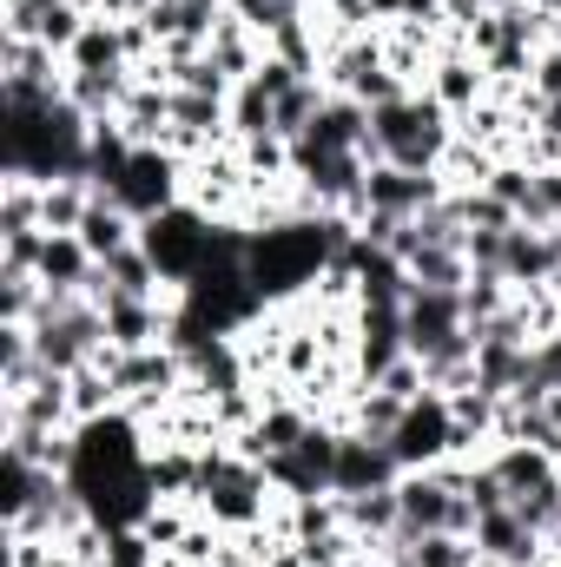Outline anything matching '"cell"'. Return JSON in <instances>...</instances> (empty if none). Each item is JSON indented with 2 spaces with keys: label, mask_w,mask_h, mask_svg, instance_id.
Instances as JSON below:
<instances>
[{
  "label": "cell",
  "mask_w": 561,
  "mask_h": 567,
  "mask_svg": "<svg viewBox=\"0 0 561 567\" xmlns=\"http://www.w3.org/2000/svg\"><path fill=\"white\" fill-rule=\"evenodd\" d=\"M212 238H218V218L198 212L192 198H178L172 212H159V218L140 225V251L159 265V278L172 284V297L212 265Z\"/></svg>",
  "instance_id": "cell-1"
},
{
  "label": "cell",
  "mask_w": 561,
  "mask_h": 567,
  "mask_svg": "<svg viewBox=\"0 0 561 567\" xmlns=\"http://www.w3.org/2000/svg\"><path fill=\"white\" fill-rule=\"evenodd\" d=\"M384 442H390V455H397L404 475L410 468H442V462L462 455V429H456V410H449L442 390H422L417 403L404 410V423L390 429Z\"/></svg>",
  "instance_id": "cell-2"
},
{
  "label": "cell",
  "mask_w": 561,
  "mask_h": 567,
  "mask_svg": "<svg viewBox=\"0 0 561 567\" xmlns=\"http://www.w3.org/2000/svg\"><path fill=\"white\" fill-rule=\"evenodd\" d=\"M106 198L126 205L140 225L159 218V212H172V205L185 198V152H172V145H140V152L126 158V172L113 178Z\"/></svg>",
  "instance_id": "cell-3"
},
{
  "label": "cell",
  "mask_w": 561,
  "mask_h": 567,
  "mask_svg": "<svg viewBox=\"0 0 561 567\" xmlns=\"http://www.w3.org/2000/svg\"><path fill=\"white\" fill-rule=\"evenodd\" d=\"M436 198H449V178H442V172H404V165H370V178H364V192H357V205H350L344 218H350V225H357L364 212L417 218V212H429Z\"/></svg>",
  "instance_id": "cell-4"
},
{
  "label": "cell",
  "mask_w": 561,
  "mask_h": 567,
  "mask_svg": "<svg viewBox=\"0 0 561 567\" xmlns=\"http://www.w3.org/2000/svg\"><path fill=\"white\" fill-rule=\"evenodd\" d=\"M357 317V343H350V363H357V383H377L390 363L410 357V330H404V303H350Z\"/></svg>",
  "instance_id": "cell-5"
},
{
  "label": "cell",
  "mask_w": 561,
  "mask_h": 567,
  "mask_svg": "<svg viewBox=\"0 0 561 567\" xmlns=\"http://www.w3.org/2000/svg\"><path fill=\"white\" fill-rule=\"evenodd\" d=\"M456 502H462V495L449 488V475H442V468H410V475H397V508H404V528H397V542H390V548H410L417 535L449 528Z\"/></svg>",
  "instance_id": "cell-6"
},
{
  "label": "cell",
  "mask_w": 561,
  "mask_h": 567,
  "mask_svg": "<svg viewBox=\"0 0 561 567\" xmlns=\"http://www.w3.org/2000/svg\"><path fill=\"white\" fill-rule=\"evenodd\" d=\"M404 330H410V357L449 350V343L469 330L462 290H422V284H410V297H404Z\"/></svg>",
  "instance_id": "cell-7"
},
{
  "label": "cell",
  "mask_w": 561,
  "mask_h": 567,
  "mask_svg": "<svg viewBox=\"0 0 561 567\" xmlns=\"http://www.w3.org/2000/svg\"><path fill=\"white\" fill-rule=\"evenodd\" d=\"M93 303H100V323H106V350H152V343L172 337V297L159 303V297H113V290H100Z\"/></svg>",
  "instance_id": "cell-8"
},
{
  "label": "cell",
  "mask_w": 561,
  "mask_h": 567,
  "mask_svg": "<svg viewBox=\"0 0 561 567\" xmlns=\"http://www.w3.org/2000/svg\"><path fill=\"white\" fill-rule=\"evenodd\" d=\"M422 93L462 126V120L489 100V73H482V60H476L469 47H436V66H429V80H422Z\"/></svg>",
  "instance_id": "cell-9"
},
{
  "label": "cell",
  "mask_w": 561,
  "mask_h": 567,
  "mask_svg": "<svg viewBox=\"0 0 561 567\" xmlns=\"http://www.w3.org/2000/svg\"><path fill=\"white\" fill-rule=\"evenodd\" d=\"M397 455L384 435H364V429H344L337 442V468H330V495H370V488H397Z\"/></svg>",
  "instance_id": "cell-10"
},
{
  "label": "cell",
  "mask_w": 561,
  "mask_h": 567,
  "mask_svg": "<svg viewBox=\"0 0 561 567\" xmlns=\"http://www.w3.org/2000/svg\"><path fill=\"white\" fill-rule=\"evenodd\" d=\"M0 13H7V27H0L7 40H40V47H53L60 60L73 53V40H80L86 20H93L80 0H27V7H0Z\"/></svg>",
  "instance_id": "cell-11"
},
{
  "label": "cell",
  "mask_w": 561,
  "mask_h": 567,
  "mask_svg": "<svg viewBox=\"0 0 561 567\" xmlns=\"http://www.w3.org/2000/svg\"><path fill=\"white\" fill-rule=\"evenodd\" d=\"M476 555L482 567H536L549 561V535H536L522 515H516V502L509 508H496V515H476Z\"/></svg>",
  "instance_id": "cell-12"
},
{
  "label": "cell",
  "mask_w": 561,
  "mask_h": 567,
  "mask_svg": "<svg viewBox=\"0 0 561 567\" xmlns=\"http://www.w3.org/2000/svg\"><path fill=\"white\" fill-rule=\"evenodd\" d=\"M555 265H561V238L549 225H516L509 245H502V278L516 290H536V284H555Z\"/></svg>",
  "instance_id": "cell-13"
},
{
  "label": "cell",
  "mask_w": 561,
  "mask_h": 567,
  "mask_svg": "<svg viewBox=\"0 0 561 567\" xmlns=\"http://www.w3.org/2000/svg\"><path fill=\"white\" fill-rule=\"evenodd\" d=\"M100 278V258L80 245V231H47V251H40V284L60 290V297H86Z\"/></svg>",
  "instance_id": "cell-14"
},
{
  "label": "cell",
  "mask_w": 561,
  "mask_h": 567,
  "mask_svg": "<svg viewBox=\"0 0 561 567\" xmlns=\"http://www.w3.org/2000/svg\"><path fill=\"white\" fill-rule=\"evenodd\" d=\"M205 53H212V66L238 86V80H252V73L265 66V33H258V27H245L238 13H225V20H218V33L205 40Z\"/></svg>",
  "instance_id": "cell-15"
},
{
  "label": "cell",
  "mask_w": 561,
  "mask_h": 567,
  "mask_svg": "<svg viewBox=\"0 0 561 567\" xmlns=\"http://www.w3.org/2000/svg\"><path fill=\"white\" fill-rule=\"evenodd\" d=\"M80 245L106 265L113 251H126V245H140V218L126 212V205H113L106 192H93V205H86V218H80Z\"/></svg>",
  "instance_id": "cell-16"
},
{
  "label": "cell",
  "mask_w": 561,
  "mask_h": 567,
  "mask_svg": "<svg viewBox=\"0 0 561 567\" xmlns=\"http://www.w3.org/2000/svg\"><path fill=\"white\" fill-rule=\"evenodd\" d=\"M100 290H113V297H159V303H165V290H172V284L159 278V265L145 258L140 245H126V251H113V258L100 265V278H93L86 297H100Z\"/></svg>",
  "instance_id": "cell-17"
},
{
  "label": "cell",
  "mask_w": 561,
  "mask_h": 567,
  "mask_svg": "<svg viewBox=\"0 0 561 567\" xmlns=\"http://www.w3.org/2000/svg\"><path fill=\"white\" fill-rule=\"evenodd\" d=\"M344 502V528L357 542H397L404 528V508H397V488H370V495H337Z\"/></svg>",
  "instance_id": "cell-18"
},
{
  "label": "cell",
  "mask_w": 561,
  "mask_h": 567,
  "mask_svg": "<svg viewBox=\"0 0 561 567\" xmlns=\"http://www.w3.org/2000/svg\"><path fill=\"white\" fill-rule=\"evenodd\" d=\"M489 462H496V475L509 482V495H522V488H536V482L561 475V455L536 449V442H496V449H489Z\"/></svg>",
  "instance_id": "cell-19"
},
{
  "label": "cell",
  "mask_w": 561,
  "mask_h": 567,
  "mask_svg": "<svg viewBox=\"0 0 561 567\" xmlns=\"http://www.w3.org/2000/svg\"><path fill=\"white\" fill-rule=\"evenodd\" d=\"M86 205H93V185H86V178H53V185H40V225H47V231H80Z\"/></svg>",
  "instance_id": "cell-20"
},
{
  "label": "cell",
  "mask_w": 561,
  "mask_h": 567,
  "mask_svg": "<svg viewBox=\"0 0 561 567\" xmlns=\"http://www.w3.org/2000/svg\"><path fill=\"white\" fill-rule=\"evenodd\" d=\"M272 106H278V100H272L258 80H238V86H232V106H225L232 145H238V140H258V133H278V126H272Z\"/></svg>",
  "instance_id": "cell-21"
},
{
  "label": "cell",
  "mask_w": 561,
  "mask_h": 567,
  "mask_svg": "<svg viewBox=\"0 0 561 567\" xmlns=\"http://www.w3.org/2000/svg\"><path fill=\"white\" fill-rule=\"evenodd\" d=\"M410 284H422V290H462L469 284V258L449 251V245H422V251H410Z\"/></svg>",
  "instance_id": "cell-22"
},
{
  "label": "cell",
  "mask_w": 561,
  "mask_h": 567,
  "mask_svg": "<svg viewBox=\"0 0 561 567\" xmlns=\"http://www.w3.org/2000/svg\"><path fill=\"white\" fill-rule=\"evenodd\" d=\"M324 100H330V86H324V80H297L278 106H272V126H278L284 140H297V133L317 120V106H324Z\"/></svg>",
  "instance_id": "cell-23"
},
{
  "label": "cell",
  "mask_w": 561,
  "mask_h": 567,
  "mask_svg": "<svg viewBox=\"0 0 561 567\" xmlns=\"http://www.w3.org/2000/svg\"><path fill=\"white\" fill-rule=\"evenodd\" d=\"M410 561H417V567H482V555H476V542H469V535L436 528V535H417V542H410Z\"/></svg>",
  "instance_id": "cell-24"
},
{
  "label": "cell",
  "mask_w": 561,
  "mask_h": 567,
  "mask_svg": "<svg viewBox=\"0 0 561 567\" xmlns=\"http://www.w3.org/2000/svg\"><path fill=\"white\" fill-rule=\"evenodd\" d=\"M516 515H522L536 535H549V542H555V535H561V475L536 482V488H522V495H516Z\"/></svg>",
  "instance_id": "cell-25"
},
{
  "label": "cell",
  "mask_w": 561,
  "mask_h": 567,
  "mask_svg": "<svg viewBox=\"0 0 561 567\" xmlns=\"http://www.w3.org/2000/svg\"><path fill=\"white\" fill-rule=\"evenodd\" d=\"M456 205H462V225H469V231H516V225H522L496 192H456Z\"/></svg>",
  "instance_id": "cell-26"
},
{
  "label": "cell",
  "mask_w": 561,
  "mask_h": 567,
  "mask_svg": "<svg viewBox=\"0 0 561 567\" xmlns=\"http://www.w3.org/2000/svg\"><path fill=\"white\" fill-rule=\"evenodd\" d=\"M100 567H165V555L145 542V528H113V535H106V555H100Z\"/></svg>",
  "instance_id": "cell-27"
},
{
  "label": "cell",
  "mask_w": 561,
  "mask_h": 567,
  "mask_svg": "<svg viewBox=\"0 0 561 567\" xmlns=\"http://www.w3.org/2000/svg\"><path fill=\"white\" fill-rule=\"evenodd\" d=\"M555 218H561V165H536V185H529L522 225H555Z\"/></svg>",
  "instance_id": "cell-28"
},
{
  "label": "cell",
  "mask_w": 561,
  "mask_h": 567,
  "mask_svg": "<svg viewBox=\"0 0 561 567\" xmlns=\"http://www.w3.org/2000/svg\"><path fill=\"white\" fill-rule=\"evenodd\" d=\"M377 390H390V396H404V403H417L422 390H429V377H422L417 357H404V363H390L384 377H377Z\"/></svg>",
  "instance_id": "cell-29"
},
{
  "label": "cell",
  "mask_w": 561,
  "mask_h": 567,
  "mask_svg": "<svg viewBox=\"0 0 561 567\" xmlns=\"http://www.w3.org/2000/svg\"><path fill=\"white\" fill-rule=\"evenodd\" d=\"M536 93H542V100H561V40H549V47L536 53Z\"/></svg>",
  "instance_id": "cell-30"
},
{
  "label": "cell",
  "mask_w": 561,
  "mask_h": 567,
  "mask_svg": "<svg viewBox=\"0 0 561 567\" xmlns=\"http://www.w3.org/2000/svg\"><path fill=\"white\" fill-rule=\"evenodd\" d=\"M258 567H310V561H304V548H297V542H284V548H272Z\"/></svg>",
  "instance_id": "cell-31"
},
{
  "label": "cell",
  "mask_w": 561,
  "mask_h": 567,
  "mask_svg": "<svg viewBox=\"0 0 561 567\" xmlns=\"http://www.w3.org/2000/svg\"><path fill=\"white\" fill-rule=\"evenodd\" d=\"M370 20H377V27H397V20H404V0H370Z\"/></svg>",
  "instance_id": "cell-32"
},
{
  "label": "cell",
  "mask_w": 561,
  "mask_h": 567,
  "mask_svg": "<svg viewBox=\"0 0 561 567\" xmlns=\"http://www.w3.org/2000/svg\"><path fill=\"white\" fill-rule=\"evenodd\" d=\"M549 290H561V265H555V284H549Z\"/></svg>",
  "instance_id": "cell-33"
},
{
  "label": "cell",
  "mask_w": 561,
  "mask_h": 567,
  "mask_svg": "<svg viewBox=\"0 0 561 567\" xmlns=\"http://www.w3.org/2000/svg\"><path fill=\"white\" fill-rule=\"evenodd\" d=\"M0 7H27V0H0Z\"/></svg>",
  "instance_id": "cell-34"
},
{
  "label": "cell",
  "mask_w": 561,
  "mask_h": 567,
  "mask_svg": "<svg viewBox=\"0 0 561 567\" xmlns=\"http://www.w3.org/2000/svg\"><path fill=\"white\" fill-rule=\"evenodd\" d=\"M516 7H542V0H516Z\"/></svg>",
  "instance_id": "cell-35"
},
{
  "label": "cell",
  "mask_w": 561,
  "mask_h": 567,
  "mask_svg": "<svg viewBox=\"0 0 561 567\" xmlns=\"http://www.w3.org/2000/svg\"><path fill=\"white\" fill-rule=\"evenodd\" d=\"M549 231H555V238H561V218H555V225H549Z\"/></svg>",
  "instance_id": "cell-36"
},
{
  "label": "cell",
  "mask_w": 561,
  "mask_h": 567,
  "mask_svg": "<svg viewBox=\"0 0 561 567\" xmlns=\"http://www.w3.org/2000/svg\"><path fill=\"white\" fill-rule=\"evenodd\" d=\"M476 7H496V0H476Z\"/></svg>",
  "instance_id": "cell-37"
},
{
  "label": "cell",
  "mask_w": 561,
  "mask_h": 567,
  "mask_svg": "<svg viewBox=\"0 0 561 567\" xmlns=\"http://www.w3.org/2000/svg\"><path fill=\"white\" fill-rule=\"evenodd\" d=\"M536 567H555V561H536Z\"/></svg>",
  "instance_id": "cell-38"
},
{
  "label": "cell",
  "mask_w": 561,
  "mask_h": 567,
  "mask_svg": "<svg viewBox=\"0 0 561 567\" xmlns=\"http://www.w3.org/2000/svg\"><path fill=\"white\" fill-rule=\"evenodd\" d=\"M310 7H324V0H310Z\"/></svg>",
  "instance_id": "cell-39"
},
{
  "label": "cell",
  "mask_w": 561,
  "mask_h": 567,
  "mask_svg": "<svg viewBox=\"0 0 561 567\" xmlns=\"http://www.w3.org/2000/svg\"><path fill=\"white\" fill-rule=\"evenodd\" d=\"M555 567H561V561H555Z\"/></svg>",
  "instance_id": "cell-40"
}]
</instances>
